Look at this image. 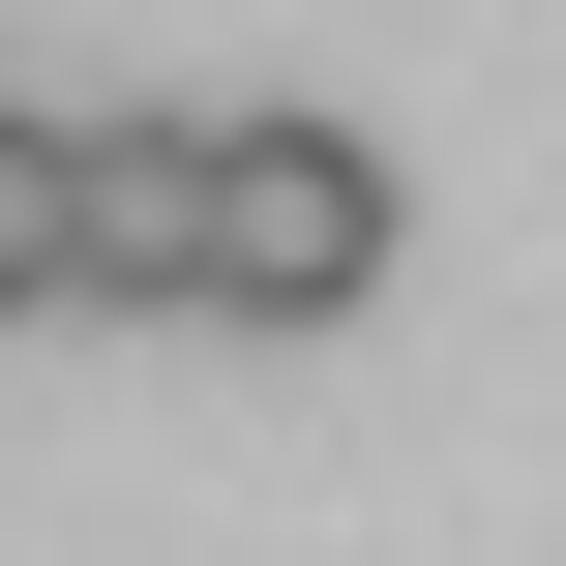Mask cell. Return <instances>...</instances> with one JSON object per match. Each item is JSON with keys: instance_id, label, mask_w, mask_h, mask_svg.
Returning a JSON list of instances; mask_svg holds the SVG:
<instances>
[{"instance_id": "obj_1", "label": "cell", "mask_w": 566, "mask_h": 566, "mask_svg": "<svg viewBox=\"0 0 566 566\" xmlns=\"http://www.w3.org/2000/svg\"><path fill=\"white\" fill-rule=\"evenodd\" d=\"M358 269H388V149H358V119H179V298L328 328Z\"/></svg>"}, {"instance_id": "obj_3", "label": "cell", "mask_w": 566, "mask_h": 566, "mask_svg": "<svg viewBox=\"0 0 566 566\" xmlns=\"http://www.w3.org/2000/svg\"><path fill=\"white\" fill-rule=\"evenodd\" d=\"M0 298H90V119H0Z\"/></svg>"}, {"instance_id": "obj_2", "label": "cell", "mask_w": 566, "mask_h": 566, "mask_svg": "<svg viewBox=\"0 0 566 566\" xmlns=\"http://www.w3.org/2000/svg\"><path fill=\"white\" fill-rule=\"evenodd\" d=\"M90 298H179V119H90Z\"/></svg>"}]
</instances>
